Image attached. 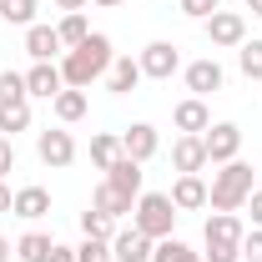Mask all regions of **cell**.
I'll return each instance as SVG.
<instances>
[{
  "instance_id": "cell-1",
  "label": "cell",
  "mask_w": 262,
  "mask_h": 262,
  "mask_svg": "<svg viewBox=\"0 0 262 262\" xmlns=\"http://www.w3.org/2000/svg\"><path fill=\"white\" fill-rule=\"evenodd\" d=\"M116 61V51H111V35L91 31L76 51H66L61 56V81L66 86H76V91H91V81H101L106 71Z\"/></svg>"
},
{
  "instance_id": "cell-2",
  "label": "cell",
  "mask_w": 262,
  "mask_h": 262,
  "mask_svg": "<svg viewBox=\"0 0 262 262\" xmlns=\"http://www.w3.org/2000/svg\"><path fill=\"white\" fill-rule=\"evenodd\" d=\"M252 182H257V171H252L247 162H222V171H212L207 207H212V212H242V207H247V196L257 192Z\"/></svg>"
},
{
  "instance_id": "cell-3",
  "label": "cell",
  "mask_w": 262,
  "mask_h": 262,
  "mask_svg": "<svg viewBox=\"0 0 262 262\" xmlns=\"http://www.w3.org/2000/svg\"><path fill=\"white\" fill-rule=\"evenodd\" d=\"M131 227L146 232L151 242L171 237V227H177V207H171V196H166V192H141V196H136V207H131Z\"/></svg>"
},
{
  "instance_id": "cell-4",
  "label": "cell",
  "mask_w": 262,
  "mask_h": 262,
  "mask_svg": "<svg viewBox=\"0 0 262 262\" xmlns=\"http://www.w3.org/2000/svg\"><path fill=\"white\" fill-rule=\"evenodd\" d=\"M202 31L212 40V51H237V46L247 40V15H242V10H212V15L202 20Z\"/></svg>"
},
{
  "instance_id": "cell-5",
  "label": "cell",
  "mask_w": 262,
  "mask_h": 262,
  "mask_svg": "<svg viewBox=\"0 0 262 262\" xmlns=\"http://www.w3.org/2000/svg\"><path fill=\"white\" fill-rule=\"evenodd\" d=\"M202 146H207V166L237 162V151H242V126H237V121H212V126L202 131Z\"/></svg>"
},
{
  "instance_id": "cell-6",
  "label": "cell",
  "mask_w": 262,
  "mask_h": 262,
  "mask_svg": "<svg viewBox=\"0 0 262 262\" xmlns=\"http://www.w3.org/2000/svg\"><path fill=\"white\" fill-rule=\"evenodd\" d=\"M141 76L146 81H171L177 71H182V46H171V40H151V46H141Z\"/></svg>"
},
{
  "instance_id": "cell-7",
  "label": "cell",
  "mask_w": 262,
  "mask_h": 262,
  "mask_svg": "<svg viewBox=\"0 0 262 262\" xmlns=\"http://www.w3.org/2000/svg\"><path fill=\"white\" fill-rule=\"evenodd\" d=\"M35 157L51 166V171H61V166H71V162H76V136H71L66 126L40 131V136H35Z\"/></svg>"
},
{
  "instance_id": "cell-8",
  "label": "cell",
  "mask_w": 262,
  "mask_h": 262,
  "mask_svg": "<svg viewBox=\"0 0 262 262\" xmlns=\"http://www.w3.org/2000/svg\"><path fill=\"white\" fill-rule=\"evenodd\" d=\"M162 151V131L151 126V121H131L126 131H121V157H131V162H151Z\"/></svg>"
},
{
  "instance_id": "cell-9",
  "label": "cell",
  "mask_w": 262,
  "mask_h": 262,
  "mask_svg": "<svg viewBox=\"0 0 262 262\" xmlns=\"http://www.w3.org/2000/svg\"><path fill=\"white\" fill-rule=\"evenodd\" d=\"M182 76H187V91H192V96H202V101L212 96V91H222V86H227V71H222V61H217V56L192 61Z\"/></svg>"
},
{
  "instance_id": "cell-10",
  "label": "cell",
  "mask_w": 262,
  "mask_h": 262,
  "mask_svg": "<svg viewBox=\"0 0 262 262\" xmlns=\"http://www.w3.org/2000/svg\"><path fill=\"white\" fill-rule=\"evenodd\" d=\"M242 237H247V227H242L237 212H212L207 227H202V242L207 247H242Z\"/></svg>"
},
{
  "instance_id": "cell-11",
  "label": "cell",
  "mask_w": 262,
  "mask_h": 262,
  "mask_svg": "<svg viewBox=\"0 0 262 262\" xmlns=\"http://www.w3.org/2000/svg\"><path fill=\"white\" fill-rule=\"evenodd\" d=\"M26 91H31V96H40V101H56V96L66 91L61 66H56V61H35L31 71H26Z\"/></svg>"
},
{
  "instance_id": "cell-12",
  "label": "cell",
  "mask_w": 262,
  "mask_h": 262,
  "mask_svg": "<svg viewBox=\"0 0 262 262\" xmlns=\"http://www.w3.org/2000/svg\"><path fill=\"white\" fill-rule=\"evenodd\" d=\"M151 252H157V242H151L146 232H136V227L111 237V257L116 262H151Z\"/></svg>"
},
{
  "instance_id": "cell-13",
  "label": "cell",
  "mask_w": 262,
  "mask_h": 262,
  "mask_svg": "<svg viewBox=\"0 0 262 262\" xmlns=\"http://www.w3.org/2000/svg\"><path fill=\"white\" fill-rule=\"evenodd\" d=\"M171 126L182 131V136H202V131L212 126V111H207V101H202V96L177 101V111H171Z\"/></svg>"
},
{
  "instance_id": "cell-14",
  "label": "cell",
  "mask_w": 262,
  "mask_h": 262,
  "mask_svg": "<svg viewBox=\"0 0 262 262\" xmlns=\"http://www.w3.org/2000/svg\"><path fill=\"white\" fill-rule=\"evenodd\" d=\"M171 166H177L182 177H202V166H207L202 136H177V141H171Z\"/></svg>"
},
{
  "instance_id": "cell-15",
  "label": "cell",
  "mask_w": 262,
  "mask_h": 262,
  "mask_svg": "<svg viewBox=\"0 0 262 262\" xmlns=\"http://www.w3.org/2000/svg\"><path fill=\"white\" fill-rule=\"evenodd\" d=\"M141 81H146V76H141V61H131V56L111 61V71H106V91H111V96H131Z\"/></svg>"
},
{
  "instance_id": "cell-16",
  "label": "cell",
  "mask_w": 262,
  "mask_h": 262,
  "mask_svg": "<svg viewBox=\"0 0 262 262\" xmlns=\"http://www.w3.org/2000/svg\"><path fill=\"white\" fill-rule=\"evenodd\" d=\"M26 51H31V61H56V56H66V46H61V35H56V26H40V20L26 31Z\"/></svg>"
},
{
  "instance_id": "cell-17",
  "label": "cell",
  "mask_w": 262,
  "mask_h": 262,
  "mask_svg": "<svg viewBox=\"0 0 262 262\" xmlns=\"http://www.w3.org/2000/svg\"><path fill=\"white\" fill-rule=\"evenodd\" d=\"M106 182H111L121 196H131V202H136V196H141V162H131V157H116V162L106 166Z\"/></svg>"
},
{
  "instance_id": "cell-18",
  "label": "cell",
  "mask_w": 262,
  "mask_h": 262,
  "mask_svg": "<svg viewBox=\"0 0 262 262\" xmlns=\"http://www.w3.org/2000/svg\"><path fill=\"white\" fill-rule=\"evenodd\" d=\"M166 196H171L177 212H196V207H207V182H202V177H177Z\"/></svg>"
},
{
  "instance_id": "cell-19",
  "label": "cell",
  "mask_w": 262,
  "mask_h": 262,
  "mask_svg": "<svg viewBox=\"0 0 262 262\" xmlns=\"http://www.w3.org/2000/svg\"><path fill=\"white\" fill-rule=\"evenodd\" d=\"M10 212L26 217V222H40V217H51V192H46V187H20Z\"/></svg>"
},
{
  "instance_id": "cell-20",
  "label": "cell",
  "mask_w": 262,
  "mask_h": 262,
  "mask_svg": "<svg viewBox=\"0 0 262 262\" xmlns=\"http://www.w3.org/2000/svg\"><path fill=\"white\" fill-rule=\"evenodd\" d=\"M51 111H56V121H61V126H71V121H81V116L91 111V101H86V91H76V86H66L61 96L51 101Z\"/></svg>"
},
{
  "instance_id": "cell-21",
  "label": "cell",
  "mask_w": 262,
  "mask_h": 262,
  "mask_svg": "<svg viewBox=\"0 0 262 262\" xmlns=\"http://www.w3.org/2000/svg\"><path fill=\"white\" fill-rule=\"evenodd\" d=\"M31 131V101H0V136H20Z\"/></svg>"
},
{
  "instance_id": "cell-22",
  "label": "cell",
  "mask_w": 262,
  "mask_h": 262,
  "mask_svg": "<svg viewBox=\"0 0 262 262\" xmlns=\"http://www.w3.org/2000/svg\"><path fill=\"white\" fill-rule=\"evenodd\" d=\"M91 207H96V212H106V217L116 222V217H126V212L136 207V202H131V196H121L116 187H111V182H101L96 192H91Z\"/></svg>"
},
{
  "instance_id": "cell-23",
  "label": "cell",
  "mask_w": 262,
  "mask_h": 262,
  "mask_svg": "<svg viewBox=\"0 0 262 262\" xmlns=\"http://www.w3.org/2000/svg\"><path fill=\"white\" fill-rule=\"evenodd\" d=\"M116 157H121V136H116V131H96V136H91V166L106 171Z\"/></svg>"
},
{
  "instance_id": "cell-24",
  "label": "cell",
  "mask_w": 262,
  "mask_h": 262,
  "mask_svg": "<svg viewBox=\"0 0 262 262\" xmlns=\"http://www.w3.org/2000/svg\"><path fill=\"white\" fill-rule=\"evenodd\" d=\"M51 247H56V237H46V232H26V237L15 242V262H46V257H51Z\"/></svg>"
},
{
  "instance_id": "cell-25",
  "label": "cell",
  "mask_w": 262,
  "mask_h": 262,
  "mask_svg": "<svg viewBox=\"0 0 262 262\" xmlns=\"http://www.w3.org/2000/svg\"><path fill=\"white\" fill-rule=\"evenodd\" d=\"M56 35H61V46H66V51H76V46L91 35V26H86V10H71V15H61Z\"/></svg>"
},
{
  "instance_id": "cell-26",
  "label": "cell",
  "mask_w": 262,
  "mask_h": 262,
  "mask_svg": "<svg viewBox=\"0 0 262 262\" xmlns=\"http://www.w3.org/2000/svg\"><path fill=\"white\" fill-rule=\"evenodd\" d=\"M35 10H40L35 0H0V20H5V26H20V31L35 26Z\"/></svg>"
},
{
  "instance_id": "cell-27",
  "label": "cell",
  "mask_w": 262,
  "mask_h": 262,
  "mask_svg": "<svg viewBox=\"0 0 262 262\" xmlns=\"http://www.w3.org/2000/svg\"><path fill=\"white\" fill-rule=\"evenodd\" d=\"M151 262H202V252H192L182 237H162L157 252H151Z\"/></svg>"
},
{
  "instance_id": "cell-28",
  "label": "cell",
  "mask_w": 262,
  "mask_h": 262,
  "mask_svg": "<svg viewBox=\"0 0 262 262\" xmlns=\"http://www.w3.org/2000/svg\"><path fill=\"white\" fill-rule=\"evenodd\" d=\"M237 66L247 81H262V40H242L237 46Z\"/></svg>"
},
{
  "instance_id": "cell-29",
  "label": "cell",
  "mask_w": 262,
  "mask_h": 262,
  "mask_svg": "<svg viewBox=\"0 0 262 262\" xmlns=\"http://www.w3.org/2000/svg\"><path fill=\"white\" fill-rule=\"evenodd\" d=\"M81 232H86V237H101V242H111V237H116V222H111L106 212L91 207V212H81Z\"/></svg>"
},
{
  "instance_id": "cell-30",
  "label": "cell",
  "mask_w": 262,
  "mask_h": 262,
  "mask_svg": "<svg viewBox=\"0 0 262 262\" xmlns=\"http://www.w3.org/2000/svg\"><path fill=\"white\" fill-rule=\"evenodd\" d=\"M0 101H31L26 76H20V71H0Z\"/></svg>"
},
{
  "instance_id": "cell-31",
  "label": "cell",
  "mask_w": 262,
  "mask_h": 262,
  "mask_svg": "<svg viewBox=\"0 0 262 262\" xmlns=\"http://www.w3.org/2000/svg\"><path fill=\"white\" fill-rule=\"evenodd\" d=\"M76 262H111V242H101V237H81Z\"/></svg>"
},
{
  "instance_id": "cell-32",
  "label": "cell",
  "mask_w": 262,
  "mask_h": 262,
  "mask_svg": "<svg viewBox=\"0 0 262 262\" xmlns=\"http://www.w3.org/2000/svg\"><path fill=\"white\" fill-rule=\"evenodd\" d=\"M177 10H182L187 20H207L212 10H222V0H177Z\"/></svg>"
},
{
  "instance_id": "cell-33",
  "label": "cell",
  "mask_w": 262,
  "mask_h": 262,
  "mask_svg": "<svg viewBox=\"0 0 262 262\" xmlns=\"http://www.w3.org/2000/svg\"><path fill=\"white\" fill-rule=\"evenodd\" d=\"M242 257H247V262H262V227H252L247 237H242Z\"/></svg>"
},
{
  "instance_id": "cell-34",
  "label": "cell",
  "mask_w": 262,
  "mask_h": 262,
  "mask_svg": "<svg viewBox=\"0 0 262 262\" xmlns=\"http://www.w3.org/2000/svg\"><path fill=\"white\" fill-rule=\"evenodd\" d=\"M10 171H15V141H10V136H0V182H5Z\"/></svg>"
},
{
  "instance_id": "cell-35",
  "label": "cell",
  "mask_w": 262,
  "mask_h": 262,
  "mask_svg": "<svg viewBox=\"0 0 262 262\" xmlns=\"http://www.w3.org/2000/svg\"><path fill=\"white\" fill-rule=\"evenodd\" d=\"M46 262H76V247H66V242H56V247H51V257Z\"/></svg>"
},
{
  "instance_id": "cell-36",
  "label": "cell",
  "mask_w": 262,
  "mask_h": 262,
  "mask_svg": "<svg viewBox=\"0 0 262 262\" xmlns=\"http://www.w3.org/2000/svg\"><path fill=\"white\" fill-rule=\"evenodd\" d=\"M247 212H252V227H262V187L247 196Z\"/></svg>"
},
{
  "instance_id": "cell-37",
  "label": "cell",
  "mask_w": 262,
  "mask_h": 262,
  "mask_svg": "<svg viewBox=\"0 0 262 262\" xmlns=\"http://www.w3.org/2000/svg\"><path fill=\"white\" fill-rule=\"evenodd\" d=\"M51 5H56V10H61V15H71V10H86V5H91V0H51Z\"/></svg>"
},
{
  "instance_id": "cell-38",
  "label": "cell",
  "mask_w": 262,
  "mask_h": 262,
  "mask_svg": "<svg viewBox=\"0 0 262 262\" xmlns=\"http://www.w3.org/2000/svg\"><path fill=\"white\" fill-rule=\"evenodd\" d=\"M10 207H15V192H10V187H5V182H0V217H5V212H10Z\"/></svg>"
},
{
  "instance_id": "cell-39",
  "label": "cell",
  "mask_w": 262,
  "mask_h": 262,
  "mask_svg": "<svg viewBox=\"0 0 262 262\" xmlns=\"http://www.w3.org/2000/svg\"><path fill=\"white\" fill-rule=\"evenodd\" d=\"M10 252H15V247H10V237H0V262H15Z\"/></svg>"
},
{
  "instance_id": "cell-40",
  "label": "cell",
  "mask_w": 262,
  "mask_h": 262,
  "mask_svg": "<svg viewBox=\"0 0 262 262\" xmlns=\"http://www.w3.org/2000/svg\"><path fill=\"white\" fill-rule=\"evenodd\" d=\"M91 5H101V10H116V5H121V0H91Z\"/></svg>"
},
{
  "instance_id": "cell-41",
  "label": "cell",
  "mask_w": 262,
  "mask_h": 262,
  "mask_svg": "<svg viewBox=\"0 0 262 262\" xmlns=\"http://www.w3.org/2000/svg\"><path fill=\"white\" fill-rule=\"evenodd\" d=\"M247 10H252V15H262V0H247Z\"/></svg>"
},
{
  "instance_id": "cell-42",
  "label": "cell",
  "mask_w": 262,
  "mask_h": 262,
  "mask_svg": "<svg viewBox=\"0 0 262 262\" xmlns=\"http://www.w3.org/2000/svg\"><path fill=\"white\" fill-rule=\"evenodd\" d=\"M242 262H247V257H242Z\"/></svg>"
}]
</instances>
